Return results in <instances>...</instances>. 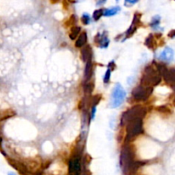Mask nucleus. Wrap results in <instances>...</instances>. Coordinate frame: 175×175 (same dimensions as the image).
<instances>
[{"label":"nucleus","instance_id":"3","mask_svg":"<svg viewBox=\"0 0 175 175\" xmlns=\"http://www.w3.org/2000/svg\"><path fill=\"white\" fill-rule=\"evenodd\" d=\"M146 110L141 106H134L131 109L127 110L126 113L123 114L122 119H121V123H127L128 121L134 119H142L145 116Z\"/></svg>","mask_w":175,"mask_h":175},{"label":"nucleus","instance_id":"29","mask_svg":"<svg viewBox=\"0 0 175 175\" xmlns=\"http://www.w3.org/2000/svg\"><path fill=\"white\" fill-rule=\"evenodd\" d=\"M51 3H53V4H55V3H57L59 0H51Z\"/></svg>","mask_w":175,"mask_h":175},{"label":"nucleus","instance_id":"6","mask_svg":"<svg viewBox=\"0 0 175 175\" xmlns=\"http://www.w3.org/2000/svg\"><path fill=\"white\" fill-rule=\"evenodd\" d=\"M152 91H153L152 87H149V86L145 87L140 85L132 91V97L138 101H145L151 95Z\"/></svg>","mask_w":175,"mask_h":175},{"label":"nucleus","instance_id":"2","mask_svg":"<svg viewBox=\"0 0 175 175\" xmlns=\"http://www.w3.org/2000/svg\"><path fill=\"white\" fill-rule=\"evenodd\" d=\"M133 158H134V156H133L131 148L128 147V146L124 147L121 150V154H120V165L125 174L129 173L131 164L134 161Z\"/></svg>","mask_w":175,"mask_h":175},{"label":"nucleus","instance_id":"10","mask_svg":"<svg viewBox=\"0 0 175 175\" xmlns=\"http://www.w3.org/2000/svg\"><path fill=\"white\" fill-rule=\"evenodd\" d=\"M161 76L164 78V80L168 83L173 84L175 82V70L173 69H167Z\"/></svg>","mask_w":175,"mask_h":175},{"label":"nucleus","instance_id":"14","mask_svg":"<svg viewBox=\"0 0 175 175\" xmlns=\"http://www.w3.org/2000/svg\"><path fill=\"white\" fill-rule=\"evenodd\" d=\"M15 113L12 110H5L0 111V121H3L4 120H7L10 117L14 116Z\"/></svg>","mask_w":175,"mask_h":175},{"label":"nucleus","instance_id":"1","mask_svg":"<svg viewBox=\"0 0 175 175\" xmlns=\"http://www.w3.org/2000/svg\"><path fill=\"white\" fill-rule=\"evenodd\" d=\"M160 80L161 79L158 74V72L156 71L151 66H147L141 79V85L145 87H152L160 84Z\"/></svg>","mask_w":175,"mask_h":175},{"label":"nucleus","instance_id":"25","mask_svg":"<svg viewBox=\"0 0 175 175\" xmlns=\"http://www.w3.org/2000/svg\"><path fill=\"white\" fill-rule=\"evenodd\" d=\"M106 2V0H97V5L99 6V5H102Z\"/></svg>","mask_w":175,"mask_h":175},{"label":"nucleus","instance_id":"28","mask_svg":"<svg viewBox=\"0 0 175 175\" xmlns=\"http://www.w3.org/2000/svg\"><path fill=\"white\" fill-rule=\"evenodd\" d=\"M82 175H91V173H90L89 171H86V172H85L84 173H83Z\"/></svg>","mask_w":175,"mask_h":175},{"label":"nucleus","instance_id":"26","mask_svg":"<svg viewBox=\"0 0 175 175\" xmlns=\"http://www.w3.org/2000/svg\"><path fill=\"white\" fill-rule=\"evenodd\" d=\"M174 33H175V31L174 30H173V31H171V33L168 34V36H170L171 38H173V37H174Z\"/></svg>","mask_w":175,"mask_h":175},{"label":"nucleus","instance_id":"27","mask_svg":"<svg viewBox=\"0 0 175 175\" xmlns=\"http://www.w3.org/2000/svg\"><path fill=\"white\" fill-rule=\"evenodd\" d=\"M68 2H69V3H72V4H74V3H76L78 0H67Z\"/></svg>","mask_w":175,"mask_h":175},{"label":"nucleus","instance_id":"4","mask_svg":"<svg viewBox=\"0 0 175 175\" xmlns=\"http://www.w3.org/2000/svg\"><path fill=\"white\" fill-rule=\"evenodd\" d=\"M143 131L142 119H134L127 123V137L128 139H134L136 136L141 134Z\"/></svg>","mask_w":175,"mask_h":175},{"label":"nucleus","instance_id":"11","mask_svg":"<svg viewBox=\"0 0 175 175\" xmlns=\"http://www.w3.org/2000/svg\"><path fill=\"white\" fill-rule=\"evenodd\" d=\"M81 54H82V59L84 62H89L91 61V57H92V51L90 45H87L84 47L81 50Z\"/></svg>","mask_w":175,"mask_h":175},{"label":"nucleus","instance_id":"24","mask_svg":"<svg viewBox=\"0 0 175 175\" xmlns=\"http://www.w3.org/2000/svg\"><path fill=\"white\" fill-rule=\"evenodd\" d=\"M96 113V106H92V110H91V118L95 117Z\"/></svg>","mask_w":175,"mask_h":175},{"label":"nucleus","instance_id":"23","mask_svg":"<svg viewBox=\"0 0 175 175\" xmlns=\"http://www.w3.org/2000/svg\"><path fill=\"white\" fill-rule=\"evenodd\" d=\"M100 99H101V96H95V97H93V99H92V106H96L98 102L100 101Z\"/></svg>","mask_w":175,"mask_h":175},{"label":"nucleus","instance_id":"12","mask_svg":"<svg viewBox=\"0 0 175 175\" xmlns=\"http://www.w3.org/2000/svg\"><path fill=\"white\" fill-rule=\"evenodd\" d=\"M91 77H92V63H91V61H89V62H86L85 68V81H89Z\"/></svg>","mask_w":175,"mask_h":175},{"label":"nucleus","instance_id":"9","mask_svg":"<svg viewBox=\"0 0 175 175\" xmlns=\"http://www.w3.org/2000/svg\"><path fill=\"white\" fill-rule=\"evenodd\" d=\"M9 162H10V165H11V166L14 168H15L16 170H18V171L23 175L26 174V173H27V168L23 163H21V162H19L17 160H13V159H10V160H9Z\"/></svg>","mask_w":175,"mask_h":175},{"label":"nucleus","instance_id":"31","mask_svg":"<svg viewBox=\"0 0 175 175\" xmlns=\"http://www.w3.org/2000/svg\"><path fill=\"white\" fill-rule=\"evenodd\" d=\"M1 143H2V139H1V137H0V145H1Z\"/></svg>","mask_w":175,"mask_h":175},{"label":"nucleus","instance_id":"22","mask_svg":"<svg viewBox=\"0 0 175 175\" xmlns=\"http://www.w3.org/2000/svg\"><path fill=\"white\" fill-rule=\"evenodd\" d=\"M152 44H153V40H152V35H150L149 38L146 39L145 44L149 48H152Z\"/></svg>","mask_w":175,"mask_h":175},{"label":"nucleus","instance_id":"20","mask_svg":"<svg viewBox=\"0 0 175 175\" xmlns=\"http://www.w3.org/2000/svg\"><path fill=\"white\" fill-rule=\"evenodd\" d=\"M81 22H83V24L85 25H87L90 23V16L88 14L86 13H85L84 15H82V17H81Z\"/></svg>","mask_w":175,"mask_h":175},{"label":"nucleus","instance_id":"21","mask_svg":"<svg viewBox=\"0 0 175 175\" xmlns=\"http://www.w3.org/2000/svg\"><path fill=\"white\" fill-rule=\"evenodd\" d=\"M110 73H111V70L110 69H108L107 71H106L105 73V76H104V83H109V81H110Z\"/></svg>","mask_w":175,"mask_h":175},{"label":"nucleus","instance_id":"13","mask_svg":"<svg viewBox=\"0 0 175 175\" xmlns=\"http://www.w3.org/2000/svg\"><path fill=\"white\" fill-rule=\"evenodd\" d=\"M87 41V33L85 32H83V33H80V35L78 38V40H76L75 42V47L77 48H80L82 46H84L85 43Z\"/></svg>","mask_w":175,"mask_h":175},{"label":"nucleus","instance_id":"15","mask_svg":"<svg viewBox=\"0 0 175 175\" xmlns=\"http://www.w3.org/2000/svg\"><path fill=\"white\" fill-rule=\"evenodd\" d=\"M120 10V8L118 7V6H115V7L111 8V9H108V10H103V15L105 16H112L114 15H116L117 13Z\"/></svg>","mask_w":175,"mask_h":175},{"label":"nucleus","instance_id":"7","mask_svg":"<svg viewBox=\"0 0 175 175\" xmlns=\"http://www.w3.org/2000/svg\"><path fill=\"white\" fill-rule=\"evenodd\" d=\"M69 173H73L74 175H80L81 173V163L80 159L75 158L69 161Z\"/></svg>","mask_w":175,"mask_h":175},{"label":"nucleus","instance_id":"8","mask_svg":"<svg viewBox=\"0 0 175 175\" xmlns=\"http://www.w3.org/2000/svg\"><path fill=\"white\" fill-rule=\"evenodd\" d=\"M173 58V51L169 47L165 48L159 56V60L161 62H171Z\"/></svg>","mask_w":175,"mask_h":175},{"label":"nucleus","instance_id":"16","mask_svg":"<svg viewBox=\"0 0 175 175\" xmlns=\"http://www.w3.org/2000/svg\"><path fill=\"white\" fill-rule=\"evenodd\" d=\"M80 30H81V28H80V27H73L72 29H71V33H70L69 35L70 39L71 40H74L78 36V34L80 33Z\"/></svg>","mask_w":175,"mask_h":175},{"label":"nucleus","instance_id":"19","mask_svg":"<svg viewBox=\"0 0 175 175\" xmlns=\"http://www.w3.org/2000/svg\"><path fill=\"white\" fill-rule=\"evenodd\" d=\"M160 16L159 15H156L155 17H153V19H152V22H151V23H150V26L151 27H157V26L159 25V23H160Z\"/></svg>","mask_w":175,"mask_h":175},{"label":"nucleus","instance_id":"5","mask_svg":"<svg viewBox=\"0 0 175 175\" xmlns=\"http://www.w3.org/2000/svg\"><path fill=\"white\" fill-rule=\"evenodd\" d=\"M126 98V92L123 90L122 86L120 84H116L115 87L112 91V101H111V107L116 108L120 106Z\"/></svg>","mask_w":175,"mask_h":175},{"label":"nucleus","instance_id":"30","mask_svg":"<svg viewBox=\"0 0 175 175\" xmlns=\"http://www.w3.org/2000/svg\"><path fill=\"white\" fill-rule=\"evenodd\" d=\"M8 175H16L15 173H8Z\"/></svg>","mask_w":175,"mask_h":175},{"label":"nucleus","instance_id":"17","mask_svg":"<svg viewBox=\"0 0 175 175\" xmlns=\"http://www.w3.org/2000/svg\"><path fill=\"white\" fill-rule=\"evenodd\" d=\"M103 9H100V10H97L93 12V15H92V17L95 21H98L99 19L101 18V16L103 15Z\"/></svg>","mask_w":175,"mask_h":175},{"label":"nucleus","instance_id":"18","mask_svg":"<svg viewBox=\"0 0 175 175\" xmlns=\"http://www.w3.org/2000/svg\"><path fill=\"white\" fill-rule=\"evenodd\" d=\"M92 90H93V85L91 84H86L85 85V95H91Z\"/></svg>","mask_w":175,"mask_h":175}]
</instances>
